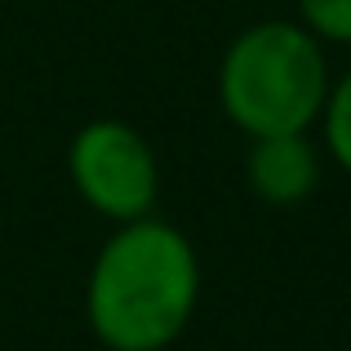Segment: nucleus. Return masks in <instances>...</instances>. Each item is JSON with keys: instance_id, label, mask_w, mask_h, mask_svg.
Here are the masks:
<instances>
[{"instance_id": "nucleus-1", "label": "nucleus", "mask_w": 351, "mask_h": 351, "mask_svg": "<svg viewBox=\"0 0 351 351\" xmlns=\"http://www.w3.org/2000/svg\"><path fill=\"white\" fill-rule=\"evenodd\" d=\"M200 254L187 232L147 214L120 223L85 276V320L107 351H169L200 307Z\"/></svg>"}, {"instance_id": "nucleus-2", "label": "nucleus", "mask_w": 351, "mask_h": 351, "mask_svg": "<svg viewBox=\"0 0 351 351\" xmlns=\"http://www.w3.org/2000/svg\"><path fill=\"white\" fill-rule=\"evenodd\" d=\"M329 45L298 18H263L232 36L218 62V107L245 138L311 134L325 112Z\"/></svg>"}, {"instance_id": "nucleus-3", "label": "nucleus", "mask_w": 351, "mask_h": 351, "mask_svg": "<svg viewBox=\"0 0 351 351\" xmlns=\"http://www.w3.org/2000/svg\"><path fill=\"white\" fill-rule=\"evenodd\" d=\"M67 178L89 214L112 227L156 214L160 200V160L143 129L116 116H98L71 134L67 143Z\"/></svg>"}, {"instance_id": "nucleus-4", "label": "nucleus", "mask_w": 351, "mask_h": 351, "mask_svg": "<svg viewBox=\"0 0 351 351\" xmlns=\"http://www.w3.org/2000/svg\"><path fill=\"white\" fill-rule=\"evenodd\" d=\"M245 178L263 205L293 209L316 196L325 178V147L311 134H271V138H249L245 156Z\"/></svg>"}, {"instance_id": "nucleus-5", "label": "nucleus", "mask_w": 351, "mask_h": 351, "mask_svg": "<svg viewBox=\"0 0 351 351\" xmlns=\"http://www.w3.org/2000/svg\"><path fill=\"white\" fill-rule=\"evenodd\" d=\"M316 134H320V147H325V160H334L351 178V67L343 76H334V85H329Z\"/></svg>"}, {"instance_id": "nucleus-6", "label": "nucleus", "mask_w": 351, "mask_h": 351, "mask_svg": "<svg viewBox=\"0 0 351 351\" xmlns=\"http://www.w3.org/2000/svg\"><path fill=\"white\" fill-rule=\"evenodd\" d=\"M298 23L325 45H351V0H293Z\"/></svg>"}]
</instances>
